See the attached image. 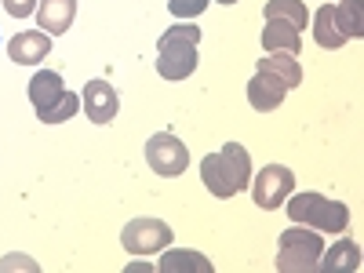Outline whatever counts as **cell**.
Wrapping results in <instances>:
<instances>
[{"mask_svg":"<svg viewBox=\"0 0 364 273\" xmlns=\"http://www.w3.org/2000/svg\"><path fill=\"white\" fill-rule=\"evenodd\" d=\"M200 182L208 186L211 197L230 200L240 190L252 186V157L240 142H226L219 154H208L200 161Z\"/></svg>","mask_w":364,"mask_h":273,"instance_id":"cell-1","label":"cell"},{"mask_svg":"<svg viewBox=\"0 0 364 273\" xmlns=\"http://www.w3.org/2000/svg\"><path fill=\"white\" fill-rule=\"evenodd\" d=\"M200 26L182 22L171 26L168 33L157 41V73L164 80H186L197 70V48H200Z\"/></svg>","mask_w":364,"mask_h":273,"instance_id":"cell-2","label":"cell"},{"mask_svg":"<svg viewBox=\"0 0 364 273\" xmlns=\"http://www.w3.org/2000/svg\"><path fill=\"white\" fill-rule=\"evenodd\" d=\"M284 204H288L291 223L310 226L317 233H346V226H350V208L339 200H328L321 193H295Z\"/></svg>","mask_w":364,"mask_h":273,"instance_id":"cell-3","label":"cell"},{"mask_svg":"<svg viewBox=\"0 0 364 273\" xmlns=\"http://www.w3.org/2000/svg\"><path fill=\"white\" fill-rule=\"evenodd\" d=\"M321 252H324L321 233L295 223V226H288V233H281L277 269L281 273H321Z\"/></svg>","mask_w":364,"mask_h":273,"instance_id":"cell-4","label":"cell"},{"mask_svg":"<svg viewBox=\"0 0 364 273\" xmlns=\"http://www.w3.org/2000/svg\"><path fill=\"white\" fill-rule=\"evenodd\" d=\"M171 226L164 223V219H149V215H142V219H132L128 226H124V233H120V245H124V252H132V255H154V252H164L168 245H171Z\"/></svg>","mask_w":364,"mask_h":273,"instance_id":"cell-5","label":"cell"},{"mask_svg":"<svg viewBox=\"0 0 364 273\" xmlns=\"http://www.w3.org/2000/svg\"><path fill=\"white\" fill-rule=\"evenodd\" d=\"M146 164L154 168L164 178H178L190 164V149L182 139H175L171 132H157L154 139L146 142Z\"/></svg>","mask_w":364,"mask_h":273,"instance_id":"cell-6","label":"cell"},{"mask_svg":"<svg viewBox=\"0 0 364 273\" xmlns=\"http://www.w3.org/2000/svg\"><path fill=\"white\" fill-rule=\"evenodd\" d=\"M291 190H295V175L284 164H266L259 175H252V197L262 211L281 208L291 197Z\"/></svg>","mask_w":364,"mask_h":273,"instance_id":"cell-7","label":"cell"},{"mask_svg":"<svg viewBox=\"0 0 364 273\" xmlns=\"http://www.w3.org/2000/svg\"><path fill=\"white\" fill-rule=\"evenodd\" d=\"M80 102H84V109H87V120H91V124H109V120L117 117V109H120L117 87H109L106 80H87Z\"/></svg>","mask_w":364,"mask_h":273,"instance_id":"cell-8","label":"cell"},{"mask_svg":"<svg viewBox=\"0 0 364 273\" xmlns=\"http://www.w3.org/2000/svg\"><path fill=\"white\" fill-rule=\"evenodd\" d=\"M51 51V37L44 33V29H29V33H15L8 41V58L18 66H37L44 63Z\"/></svg>","mask_w":364,"mask_h":273,"instance_id":"cell-9","label":"cell"},{"mask_svg":"<svg viewBox=\"0 0 364 273\" xmlns=\"http://www.w3.org/2000/svg\"><path fill=\"white\" fill-rule=\"evenodd\" d=\"M284 95H288V87L277 77H269V73H259L255 70V77L248 80V102H252L255 113H273V109L284 102Z\"/></svg>","mask_w":364,"mask_h":273,"instance_id":"cell-10","label":"cell"},{"mask_svg":"<svg viewBox=\"0 0 364 273\" xmlns=\"http://www.w3.org/2000/svg\"><path fill=\"white\" fill-rule=\"evenodd\" d=\"M77 18V0H41L37 4V22L48 37H63Z\"/></svg>","mask_w":364,"mask_h":273,"instance_id":"cell-11","label":"cell"},{"mask_svg":"<svg viewBox=\"0 0 364 273\" xmlns=\"http://www.w3.org/2000/svg\"><path fill=\"white\" fill-rule=\"evenodd\" d=\"M262 48L273 55V51H281V55H291L299 58L302 51V37H299V29L288 26V22H277V18H266V29H262Z\"/></svg>","mask_w":364,"mask_h":273,"instance_id":"cell-12","label":"cell"},{"mask_svg":"<svg viewBox=\"0 0 364 273\" xmlns=\"http://www.w3.org/2000/svg\"><path fill=\"white\" fill-rule=\"evenodd\" d=\"M63 91H66L63 77H58L55 70H41L33 80H29V102H33L37 113H44V109H51L58 99H63Z\"/></svg>","mask_w":364,"mask_h":273,"instance_id":"cell-13","label":"cell"},{"mask_svg":"<svg viewBox=\"0 0 364 273\" xmlns=\"http://www.w3.org/2000/svg\"><path fill=\"white\" fill-rule=\"evenodd\" d=\"M321 269L324 273H353L360 269V248L353 245V240H336L331 248L321 252Z\"/></svg>","mask_w":364,"mask_h":273,"instance_id":"cell-14","label":"cell"},{"mask_svg":"<svg viewBox=\"0 0 364 273\" xmlns=\"http://www.w3.org/2000/svg\"><path fill=\"white\" fill-rule=\"evenodd\" d=\"M331 15H336V29L346 41L364 37V0H339V4H331Z\"/></svg>","mask_w":364,"mask_h":273,"instance_id":"cell-15","label":"cell"},{"mask_svg":"<svg viewBox=\"0 0 364 273\" xmlns=\"http://www.w3.org/2000/svg\"><path fill=\"white\" fill-rule=\"evenodd\" d=\"M259 73H269V77H277L288 91L302 84V66L295 63L291 55H281V51H273L266 58H259Z\"/></svg>","mask_w":364,"mask_h":273,"instance_id":"cell-16","label":"cell"},{"mask_svg":"<svg viewBox=\"0 0 364 273\" xmlns=\"http://www.w3.org/2000/svg\"><path fill=\"white\" fill-rule=\"evenodd\" d=\"M157 269L161 273H211L215 266H211L200 252H190V248H175V252H168L161 262H157Z\"/></svg>","mask_w":364,"mask_h":273,"instance_id":"cell-17","label":"cell"},{"mask_svg":"<svg viewBox=\"0 0 364 273\" xmlns=\"http://www.w3.org/2000/svg\"><path fill=\"white\" fill-rule=\"evenodd\" d=\"M266 18H277V22H288L295 29H306L310 26V11L302 0H266V8H262Z\"/></svg>","mask_w":364,"mask_h":273,"instance_id":"cell-18","label":"cell"},{"mask_svg":"<svg viewBox=\"0 0 364 273\" xmlns=\"http://www.w3.org/2000/svg\"><path fill=\"white\" fill-rule=\"evenodd\" d=\"M314 41L324 51H336L346 44V37L336 29V15H331V4H321V11L314 15Z\"/></svg>","mask_w":364,"mask_h":273,"instance_id":"cell-19","label":"cell"},{"mask_svg":"<svg viewBox=\"0 0 364 273\" xmlns=\"http://www.w3.org/2000/svg\"><path fill=\"white\" fill-rule=\"evenodd\" d=\"M77 109H80V99L73 95V91H63V99H58L51 109H44V113H37L44 124H63V120H70V117H77Z\"/></svg>","mask_w":364,"mask_h":273,"instance_id":"cell-20","label":"cell"},{"mask_svg":"<svg viewBox=\"0 0 364 273\" xmlns=\"http://www.w3.org/2000/svg\"><path fill=\"white\" fill-rule=\"evenodd\" d=\"M208 4L211 0H168V8H171L175 18H197V15H204Z\"/></svg>","mask_w":364,"mask_h":273,"instance_id":"cell-21","label":"cell"},{"mask_svg":"<svg viewBox=\"0 0 364 273\" xmlns=\"http://www.w3.org/2000/svg\"><path fill=\"white\" fill-rule=\"evenodd\" d=\"M37 4H41V0H4V11L11 18H29L37 11Z\"/></svg>","mask_w":364,"mask_h":273,"instance_id":"cell-22","label":"cell"},{"mask_svg":"<svg viewBox=\"0 0 364 273\" xmlns=\"http://www.w3.org/2000/svg\"><path fill=\"white\" fill-rule=\"evenodd\" d=\"M219 4H237V0H219Z\"/></svg>","mask_w":364,"mask_h":273,"instance_id":"cell-23","label":"cell"}]
</instances>
